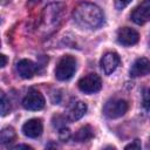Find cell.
I'll return each instance as SVG.
<instances>
[{
    "label": "cell",
    "instance_id": "obj_1",
    "mask_svg": "<svg viewBox=\"0 0 150 150\" xmlns=\"http://www.w3.org/2000/svg\"><path fill=\"white\" fill-rule=\"evenodd\" d=\"M73 19L74 22L81 28L96 29L103 23L104 15L98 6L90 2H81L75 7Z\"/></svg>",
    "mask_w": 150,
    "mask_h": 150
},
{
    "label": "cell",
    "instance_id": "obj_2",
    "mask_svg": "<svg viewBox=\"0 0 150 150\" xmlns=\"http://www.w3.org/2000/svg\"><path fill=\"white\" fill-rule=\"evenodd\" d=\"M76 71V60L71 55H63L55 68V77L60 81H67Z\"/></svg>",
    "mask_w": 150,
    "mask_h": 150
},
{
    "label": "cell",
    "instance_id": "obj_3",
    "mask_svg": "<svg viewBox=\"0 0 150 150\" xmlns=\"http://www.w3.org/2000/svg\"><path fill=\"white\" fill-rule=\"evenodd\" d=\"M129 109V104L125 100L114 98L108 101L103 107V114L108 118H118L123 116Z\"/></svg>",
    "mask_w": 150,
    "mask_h": 150
},
{
    "label": "cell",
    "instance_id": "obj_4",
    "mask_svg": "<svg viewBox=\"0 0 150 150\" xmlns=\"http://www.w3.org/2000/svg\"><path fill=\"white\" fill-rule=\"evenodd\" d=\"M77 86H79V89L84 94H95L101 90L102 81L97 74L90 73V74H87L86 76H83L79 81Z\"/></svg>",
    "mask_w": 150,
    "mask_h": 150
},
{
    "label": "cell",
    "instance_id": "obj_5",
    "mask_svg": "<svg viewBox=\"0 0 150 150\" xmlns=\"http://www.w3.org/2000/svg\"><path fill=\"white\" fill-rule=\"evenodd\" d=\"M63 12V5L62 4H50L48 5L42 15V23L45 27L54 26L60 20Z\"/></svg>",
    "mask_w": 150,
    "mask_h": 150
},
{
    "label": "cell",
    "instance_id": "obj_6",
    "mask_svg": "<svg viewBox=\"0 0 150 150\" xmlns=\"http://www.w3.org/2000/svg\"><path fill=\"white\" fill-rule=\"evenodd\" d=\"M45 97L38 90H30L22 100V107L27 110H41L45 107Z\"/></svg>",
    "mask_w": 150,
    "mask_h": 150
},
{
    "label": "cell",
    "instance_id": "obj_7",
    "mask_svg": "<svg viewBox=\"0 0 150 150\" xmlns=\"http://www.w3.org/2000/svg\"><path fill=\"white\" fill-rule=\"evenodd\" d=\"M130 16L136 25H144L150 21V0H143L132 11Z\"/></svg>",
    "mask_w": 150,
    "mask_h": 150
},
{
    "label": "cell",
    "instance_id": "obj_8",
    "mask_svg": "<svg viewBox=\"0 0 150 150\" xmlns=\"http://www.w3.org/2000/svg\"><path fill=\"white\" fill-rule=\"evenodd\" d=\"M138 40L139 34L130 27H122L117 30V41L122 46H134L138 42Z\"/></svg>",
    "mask_w": 150,
    "mask_h": 150
},
{
    "label": "cell",
    "instance_id": "obj_9",
    "mask_svg": "<svg viewBox=\"0 0 150 150\" xmlns=\"http://www.w3.org/2000/svg\"><path fill=\"white\" fill-rule=\"evenodd\" d=\"M120 62H121V59H120L117 53L108 52L102 56L100 64H101V68L104 71V74L105 75H110L116 70V68L118 67Z\"/></svg>",
    "mask_w": 150,
    "mask_h": 150
},
{
    "label": "cell",
    "instance_id": "obj_10",
    "mask_svg": "<svg viewBox=\"0 0 150 150\" xmlns=\"http://www.w3.org/2000/svg\"><path fill=\"white\" fill-rule=\"evenodd\" d=\"M43 124L40 118H30L22 125V132L29 138H36L42 134Z\"/></svg>",
    "mask_w": 150,
    "mask_h": 150
},
{
    "label": "cell",
    "instance_id": "obj_11",
    "mask_svg": "<svg viewBox=\"0 0 150 150\" xmlns=\"http://www.w3.org/2000/svg\"><path fill=\"white\" fill-rule=\"evenodd\" d=\"M150 73V60L146 57H138L131 64L129 74L131 77H139L144 76Z\"/></svg>",
    "mask_w": 150,
    "mask_h": 150
},
{
    "label": "cell",
    "instance_id": "obj_12",
    "mask_svg": "<svg viewBox=\"0 0 150 150\" xmlns=\"http://www.w3.org/2000/svg\"><path fill=\"white\" fill-rule=\"evenodd\" d=\"M38 70V66L28 59H22L16 63V71L22 79H32Z\"/></svg>",
    "mask_w": 150,
    "mask_h": 150
},
{
    "label": "cell",
    "instance_id": "obj_13",
    "mask_svg": "<svg viewBox=\"0 0 150 150\" xmlns=\"http://www.w3.org/2000/svg\"><path fill=\"white\" fill-rule=\"evenodd\" d=\"M87 111V104L82 101H77V102H74L70 107H69V110H68V114H67V118L68 121H77L80 120Z\"/></svg>",
    "mask_w": 150,
    "mask_h": 150
},
{
    "label": "cell",
    "instance_id": "obj_14",
    "mask_svg": "<svg viewBox=\"0 0 150 150\" xmlns=\"http://www.w3.org/2000/svg\"><path fill=\"white\" fill-rule=\"evenodd\" d=\"M93 129L90 125H84L77 130V132L74 135V139L76 142H86L93 137Z\"/></svg>",
    "mask_w": 150,
    "mask_h": 150
},
{
    "label": "cell",
    "instance_id": "obj_15",
    "mask_svg": "<svg viewBox=\"0 0 150 150\" xmlns=\"http://www.w3.org/2000/svg\"><path fill=\"white\" fill-rule=\"evenodd\" d=\"M15 130L12 128V127H5L2 130H1V134H0V139H1V143L2 144H7V143H11L15 139Z\"/></svg>",
    "mask_w": 150,
    "mask_h": 150
},
{
    "label": "cell",
    "instance_id": "obj_16",
    "mask_svg": "<svg viewBox=\"0 0 150 150\" xmlns=\"http://www.w3.org/2000/svg\"><path fill=\"white\" fill-rule=\"evenodd\" d=\"M11 110V104H9V100L6 97L5 93H1V115L6 116Z\"/></svg>",
    "mask_w": 150,
    "mask_h": 150
},
{
    "label": "cell",
    "instance_id": "obj_17",
    "mask_svg": "<svg viewBox=\"0 0 150 150\" xmlns=\"http://www.w3.org/2000/svg\"><path fill=\"white\" fill-rule=\"evenodd\" d=\"M130 2H131V0H115V7H116V9L121 11V9L125 8Z\"/></svg>",
    "mask_w": 150,
    "mask_h": 150
},
{
    "label": "cell",
    "instance_id": "obj_18",
    "mask_svg": "<svg viewBox=\"0 0 150 150\" xmlns=\"http://www.w3.org/2000/svg\"><path fill=\"white\" fill-rule=\"evenodd\" d=\"M69 135H70V132H69L68 129H66V127L62 128V129H60V138L62 141H67L69 138Z\"/></svg>",
    "mask_w": 150,
    "mask_h": 150
},
{
    "label": "cell",
    "instance_id": "obj_19",
    "mask_svg": "<svg viewBox=\"0 0 150 150\" xmlns=\"http://www.w3.org/2000/svg\"><path fill=\"white\" fill-rule=\"evenodd\" d=\"M139 148H141V144L138 143L137 139H136L134 143H131V144H129V145L125 146V149H139Z\"/></svg>",
    "mask_w": 150,
    "mask_h": 150
},
{
    "label": "cell",
    "instance_id": "obj_20",
    "mask_svg": "<svg viewBox=\"0 0 150 150\" xmlns=\"http://www.w3.org/2000/svg\"><path fill=\"white\" fill-rule=\"evenodd\" d=\"M0 59H1V64H0V66H1V67H5V66H6V62H7L6 56H5L4 54H1V55H0Z\"/></svg>",
    "mask_w": 150,
    "mask_h": 150
},
{
    "label": "cell",
    "instance_id": "obj_21",
    "mask_svg": "<svg viewBox=\"0 0 150 150\" xmlns=\"http://www.w3.org/2000/svg\"><path fill=\"white\" fill-rule=\"evenodd\" d=\"M21 148L30 149V146H28V145H23V144H19V145H15V146H14V149H21Z\"/></svg>",
    "mask_w": 150,
    "mask_h": 150
},
{
    "label": "cell",
    "instance_id": "obj_22",
    "mask_svg": "<svg viewBox=\"0 0 150 150\" xmlns=\"http://www.w3.org/2000/svg\"><path fill=\"white\" fill-rule=\"evenodd\" d=\"M33 1H39V0H33Z\"/></svg>",
    "mask_w": 150,
    "mask_h": 150
}]
</instances>
